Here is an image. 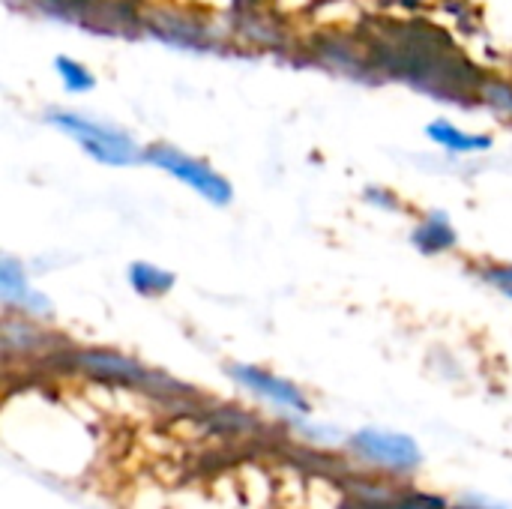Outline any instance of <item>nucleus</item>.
Masks as SVG:
<instances>
[{"label": "nucleus", "mask_w": 512, "mask_h": 509, "mask_svg": "<svg viewBox=\"0 0 512 509\" xmlns=\"http://www.w3.org/2000/svg\"><path fill=\"white\" fill-rule=\"evenodd\" d=\"M351 447L366 456L375 465L384 468H396V471H411L420 465V450L411 438L405 435H393V432H375V429H363L351 438Z\"/></svg>", "instance_id": "5"}, {"label": "nucleus", "mask_w": 512, "mask_h": 509, "mask_svg": "<svg viewBox=\"0 0 512 509\" xmlns=\"http://www.w3.org/2000/svg\"><path fill=\"white\" fill-rule=\"evenodd\" d=\"M54 72L63 84L66 93L78 96V93H90L96 87V75L81 63V60H72V57H57L54 60Z\"/></svg>", "instance_id": "11"}, {"label": "nucleus", "mask_w": 512, "mask_h": 509, "mask_svg": "<svg viewBox=\"0 0 512 509\" xmlns=\"http://www.w3.org/2000/svg\"><path fill=\"white\" fill-rule=\"evenodd\" d=\"M375 54H381V66L390 75L411 81L426 93L444 96V102H456L468 93H483V81L471 75L459 54L441 42H432L429 33L402 27L399 36L378 45Z\"/></svg>", "instance_id": "1"}, {"label": "nucleus", "mask_w": 512, "mask_h": 509, "mask_svg": "<svg viewBox=\"0 0 512 509\" xmlns=\"http://www.w3.org/2000/svg\"><path fill=\"white\" fill-rule=\"evenodd\" d=\"M72 366L99 378V381H114V384H129V387H153L162 384L165 378L147 372L129 357H120L114 351H78L72 354Z\"/></svg>", "instance_id": "4"}, {"label": "nucleus", "mask_w": 512, "mask_h": 509, "mask_svg": "<svg viewBox=\"0 0 512 509\" xmlns=\"http://www.w3.org/2000/svg\"><path fill=\"white\" fill-rule=\"evenodd\" d=\"M0 297L9 309H18L24 315H48L51 312V300L30 288L24 264L15 261L12 255L0 258Z\"/></svg>", "instance_id": "7"}, {"label": "nucleus", "mask_w": 512, "mask_h": 509, "mask_svg": "<svg viewBox=\"0 0 512 509\" xmlns=\"http://www.w3.org/2000/svg\"><path fill=\"white\" fill-rule=\"evenodd\" d=\"M258 0H237V6H255Z\"/></svg>", "instance_id": "13"}, {"label": "nucleus", "mask_w": 512, "mask_h": 509, "mask_svg": "<svg viewBox=\"0 0 512 509\" xmlns=\"http://www.w3.org/2000/svg\"><path fill=\"white\" fill-rule=\"evenodd\" d=\"M177 276L150 264V261H132L129 264V285L141 294V297H162L174 288Z\"/></svg>", "instance_id": "10"}, {"label": "nucleus", "mask_w": 512, "mask_h": 509, "mask_svg": "<svg viewBox=\"0 0 512 509\" xmlns=\"http://www.w3.org/2000/svg\"><path fill=\"white\" fill-rule=\"evenodd\" d=\"M411 243L423 252V255H441L459 246V234L453 228V222L447 219V213H429L411 234Z\"/></svg>", "instance_id": "9"}, {"label": "nucleus", "mask_w": 512, "mask_h": 509, "mask_svg": "<svg viewBox=\"0 0 512 509\" xmlns=\"http://www.w3.org/2000/svg\"><path fill=\"white\" fill-rule=\"evenodd\" d=\"M144 162H150L159 171H165L168 177L180 180L183 186L198 192L213 207H228L234 201V186L225 174H219L213 165H207L204 159H198L174 144H150L144 150Z\"/></svg>", "instance_id": "3"}, {"label": "nucleus", "mask_w": 512, "mask_h": 509, "mask_svg": "<svg viewBox=\"0 0 512 509\" xmlns=\"http://www.w3.org/2000/svg\"><path fill=\"white\" fill-rule=\"evenodd\" d=\"M45 120L57 132L69 135L90 159H96L102 165L129 168V165L144 162V150L138 147V141L114 123H105V120H96V117H87V114L69 111V108H51L45 114Z\"/></svg>", "instance_id": "2"}, {"label": "nucleus", "mask_w": 512, "mask_h": 509, "mask_svg": "<svg viewBox=\"0 0 512 509\" xmlns=\"http://www.w3.org/2000/svg\"><path fill=\"white\" fill-rule=\"evenodd\" d=\"M231 378L237 384H243L246 390L282 405V408H291L297 414H309V402L306 396L285 378H276L273 372H264V369H255V366H228Z\"/></svg>", "instance_id": "6"}, {"label": "nucleus", "mask_w": 512, "mask_h": 509, "mask_svg": "<svg viewBox=\"0 0 512 509\" xmlns=\"http://www.w3.org/2000/svg\"><path fill=\"white\" fill-rule=\"evenodd\" d=\"M480 276L486 285H492L495 291H501L512 300V264H486Z\"/></svg>", "instance_id": "12"}, {"label": "nucleus", "mask_w": 512, "mask_h": 509, "mask_svg": "<svg viewBox=\"0 0 512 509\" xmlns=\"http://www.w3.org/2000/svg\"><path fill=\"white\" fill-rule=\"evenodd\" d=\"M426 138H432L438 147H444V150H450V153H459V156H465V153H486V150H492V144H495L492 135L465 132V129H459V126L450 123V120H435V123H429V126H426Z\"/></svg>", "instance_id": "8"}]
</instances>
